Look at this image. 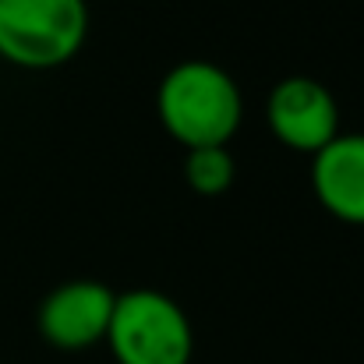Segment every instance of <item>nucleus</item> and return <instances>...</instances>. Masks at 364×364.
<instances>
[{"label":"nucleus","instance_id":"7","mask_svg":"<svg viewBox=\"0 0 364 364\" xmlns=\"http://www.w3.org/2000/svg\"><path fill=\"white\" fill-rule=\"evenodd\" d=\"M184 181L198 195H223L234 184V156L227 152V145L188 149V156H184Z\"/></svg>","mask_w":364,"mask_h":364},{"label":"nucleus","instance_id":"6","mask_svg":"<svg viewBox=\"0 0 364 364\" xmlns=\"http://www.w3.org/2000/svg\"><path fill=\"white\" fill-rule=\"evenodd\" d=\"M311 188L329 216L364 227V134H336L311 156Z\"/></svg>","mask_w":364,"mask_h":364},{"label":"nucleus","instance_id":"5","mask_svg":"<svg viewBox=\"0 0 364 364\" xmlns=\"http://www.w3.org/2000/svg\"><path fill=\"white\" fill-rule=\"evenodd\" d=\"M265 117L272 134L294 149V152H318L322 145H329L340 134V110L333 92L315 82V78H283L269 103H265Z\"/></svg>","mask_w":364,"mask_h":364},{"label":"nucleus","instance_id":"3","mask_svg":"<svg viewBox=\"0 0 364 364\" xmlns=\"http://www.w3.org/2000/svg\"><path fill=\"white\" fill-rule=\"evenodd\" d=\"M107 343L117 364H191L195 333L184 308L159 290L117 294Z\"/></svg>","mask_w":364,"mask_h":364},{"label":"nucleus","instance_id":"4","mask_svg":"<svg viewBox=\"0 0 364 364\" xmlns=\"http://www.w3.org/2000/svg\"><path fill=\"white\" fill-rule=\"evenodd\" d=\"M117 294L100 279H68L39 304V333L57 350H89L107 340Z\"/></svg>","mask_w":364,"mask_h":364},{"label":"nucleus","instance_id":"1","mask_svg":"<svg viewBox=\"0 0 364 364\" xmlns=\"http://www.w3.org/2000/svg\"><path fill=\"white\" fill-rule=\"evenodd\" d=\"M159 121L184 149L227 145L241 127V89L209 60H181L159 82Z\"/></svg>","mask_w":364,"mask_h":364},{"label":"nucleus","instance_id":"2","mask_svg":"<svg viewBox=\"0 0 364 364\" xmlns=\"http://www.w3.org/2000/svg\"><path fill=\"white\" fill-rule=\"evenodd\" d=\"M85 0H0V57L14 68H64L85 46Z\"/></svg>","mask_w":364,"mask_h":364}]
</instances>
